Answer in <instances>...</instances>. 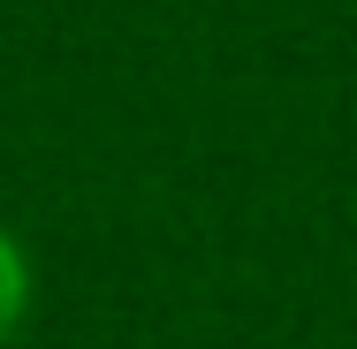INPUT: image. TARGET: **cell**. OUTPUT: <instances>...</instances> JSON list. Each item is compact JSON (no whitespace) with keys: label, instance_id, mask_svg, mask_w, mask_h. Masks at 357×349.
<instances>
[{"label":"cell","instance_id":"1","mask_svg":"<svg viewBox=\"0 0 357 349\" xmlns=\"http://www.w3.org/2000/svg\"><path fill=\"white\" fill-rule=\"evenodd\" d=\"M23 311H31V258H23V243L0 228V349L15 342Z\"/></svg>","mask_w":357,"mask_h":349}]
</instances>
